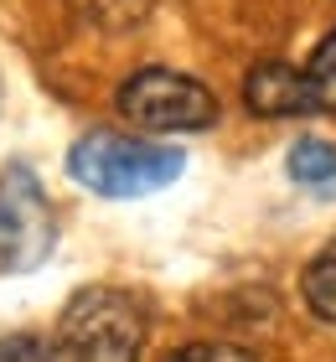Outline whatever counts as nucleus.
Masks as SVG:
<instances>
[{
	"instance_id": "9",
	"label": "nucleus",
	"mask_w": 336,
	"mask_h": 362,
	"mask_svg": "<svg viewBox=\"0 0 336 362\" xmlns=\"http://www.w3.org/2000/svg\"><path fill=\"white\" fill-rule=\"evenodd\" d=\"M311 83H315V98H321V109H336V31L311 52Z\"/></svg>"
},
{
	"instance_id": "8",
	"label": "nucleus",
	"mask_w": 336,
	"mask_h": 362,
	"mask_svg": "<svg viewBox=\"0 0 336 362\" xmlns=\"http://www.w3.org/2000/svg\"><path fill=\"white\" fill-rule=\"evenodd\" d=\"M73 11L88 16L93 26L120 31V26H134V21L145 16V0H73Z\"/></svg>"
},
{
	"instance_id": "3",
	"label": "nucleus",
	"mask_w": 336,
	"mask_h": 362,
	"mask_svg": "<svg viewBox=\"0 0 336 362\" xmlns=\"http://www.w3.org/2000/svg\"><path fill=\"white\" fill-rule=\"evenodd\" d=\"M57 243V218L26 160L0 171V274H31Z\"/></svg>"
},
{
	"instance_id": "5",
	"label": "nucleus",
	"mask_w": 336,
	"mask_h": 362,
	"mask_svg": "<svg viewBox=\"0 0 336 362\" xmlns=\"http://www.w3.org/2000/svg\"><path fill=\"white\" fill-rule=\"evenodd\" d=\"M243 104L264 114V119H300V114H315L321 98L306 68H290V62H259L254 73L243 78Z\"/></svg>"
},
{
	"instance_id": "7",
	"label": "nucleus",
	"mask_w": 336,
	"mask_h": 362,
	"mask_svg": "<svg viewBox=\"0 0 336 362\" xmlns=\"http://www.w3.org/2000/svg\"><path fill=\"white\" fill-rule=\"evenodd\" d=\"M300 295H306L311 316H321L326 326H336V238L306 264V274H300Z\"/></svg>"
},
{
	"instance_id": "10",
	"label": "nucleus",
	"mask_w": 336,
	"mask_h": 362,
	"mask_svg": "<svg viewBox=\"0 0 336 362\" xmlns=\"http://www.w3.org/2000/svg\"><path fill=\"white\" fill-rule=\"evenodd\" d=\"M197 357H228V362H248V347H228V341H197V347H181L176 362H197Z\"/></svg>"
},
{
	"instance_id": "1",
	"label": "nucleus",
	"mask_w": 336,
	"mask_h": 362,
	"mask_svg": "<svg viewBox=\"0 0 336 362\" xmlns=\"http://www.w3.org/2000/svg\"><path fill=\"white\" fill-rule=\"evenodd\" d=\"M187 171V156L176 145L140 140V135H114V129H93V135L73 140L67 151V176L93 197H114V202H134Z\"/></svg>"
},
{
	"instance_id": "6",
	"label": "nucleus",
	"mask_w": 336,
	"mask_h": 362,
	"mask_svg": "<svg viewBox=\"0 0 336 362\" xmlns=\"http://www.w3.org/2000/svg\"><path fill=\"white\" fill-rule=\"evenodd\" d=\"M284 171H290L295 187H311V192H331L336 187V145L321 135H306L290 145L284 156Z\"/></svg>"
},
{
	"instance_id": "2",
	"label": "nucleus",
	"mask_w": 336,
	"mask_h": 362,
	"mask_svg": "<svg viewBox=\"0 0 336 362\" xmlns=\"http://www.w3.org/2000/svg\"><path fill=\"white\" fill-rule=\"evenodd\" d=\"M62 357L124 362L145 347V310L124 290H78L62 310Z\"/></svg>"
},
{
	"instance_id": "4",
	"label": "nucleus",
	"mask_w": 336,
	"mask_h": 362,
	"mask_svg": "<svg viewBox=\"0 0 336 362\" xmlns=\"http://www.w3.org/2000/svg\"><path fill=\"white\" fill-rule=\"evenodd\" d=\"M120 114L129 124L150 129V135H187V129H207L217 119V98L207 83L171 68H145L124 78L120 88Z\"/></svg>"
},
{
	"instance_id": "11",
	"label": "nucleus",
	"mask_w": 336,
	"mask_h": 362,
	"mask_svg": "<svg viewBox=\"0 0 336 362\" xmlns=\"http://www.w3.org/2000/svg\"><path fill=\"white\" fill-rule=\"evenodd\" d=\"M6 357H62V347H42V341H0V362Z\"/></svg>"
}]
</instances>
